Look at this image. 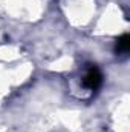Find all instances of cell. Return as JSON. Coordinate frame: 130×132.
<instances>
[{
    "mask_svg": "<svg viewBox=\"0 0 130 132\" xmlns=\"http://www.w3.org/2000/svg\"><path fill=\"white\" fill-rule=\"evenodd\" d=\"M83 83H84L86 88H89L92 91L98 89L101 86V83H103V74H101V71L95 65H90L89 69H87V72H86V75H84V78H83Z\"/></svg>",
    "mask_w": 130,
    "mask_h": 132,
    "instance_id": "cell-1",
    "label": "cell"
},
{
    "mask_svg": "<svg viewBox=\"0 0 130 132\" xmlns=\"http://www.w3.org/2000/svg\"><path fill=\"white\" fill-rule=\"evenodd\" d=\"M130 48V37L129 34H123L118 40H116V46H115V51L116 52H127Z\"/></svg>",
    "mask_w": 130,
    "mask_h": 132,
    "instance_id": "cell-2",
    "label": "cell"
}]
</instances>
